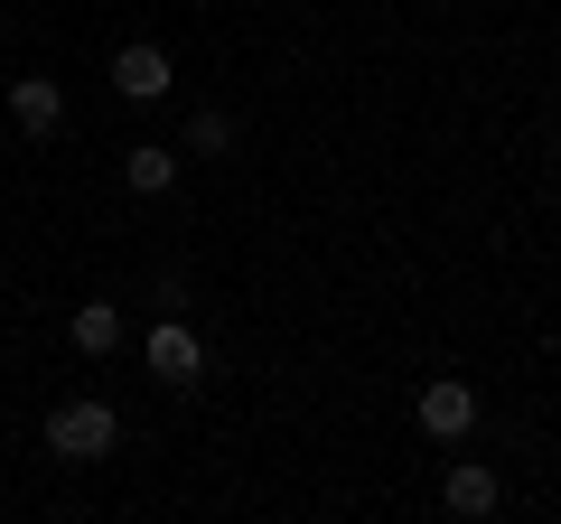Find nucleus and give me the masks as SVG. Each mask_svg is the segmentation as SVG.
I'll list each match as a JSON object with an SVG mask.
<instances>
[{"instance_id": "nucleus-1", "label": "nucleus", "mask_w": 561, "mask_h": 524, "mask_svg": "<svg viewBox=\"0 0 561 524\" xmlns=\"http://www.w3.org/2000/svg\"><path fill=\"white\" fill-rule=\"evenodd\" d=\"M122 441V422H113V403H57L47 412V459H66V468H84V459H103V449Z\"/></svg>"}, {"instance_id": "nucleus-2", "label": "nucleus", "mask_w": 561, "mask_h": 524, "mask_svg": "<svg viewBox=\"0 0 561 524\" xmlns=\"http://www.w3.org/2000/svg\"><path fill=\"white\" fill-rule=\"evenodd\" d=\"M150 375L179 384V394L206 375V346H197V328H187V319H160V328H150Z\"/></svg>"}, {"instance_id": "nucleus-3", "label": "nucleus", "mask_w": 561, "mask_h": 524, "mask_svg": "<svg viewBox=\"0 0 561 524\" xmlns=\"http://www.w3.org/2000/svg\"><path fill=\"white\" fill-rule=\"evenodd\" d=\"M169 84H179V76H169V47L140 38V47H122V57H113V94L122 103H160Z\"/></svg>"}, {"instance_id": "nucleus-4", "label": "nucleus", "mask_w": 561, "mask_h": 524, "mask_svg": "<svg viewBox=\"0 0 561 524\" xmlns=\"http://www.w3.org/2000/svg\"><path fill=\"white\" fill-rule=\"evenodd\" d=\"M421 431L431 441H468L478 431V384H421Z\"/></svg>"}, {"instance_id": "nucleus-5", "label": "nucleus", "mask_w": 561, "mask_h": 524, "mask_svg": "<svg viewBox=\"0 0 561 524\" xmlns=\"http://www.w3.org/2000/svg\"><path fill=\"white\" fill-rule=\"evenodd\" d=\"M10 122H20L28 141H47V132L66 122V94H57L47 76H20V84H10Z\"/></svg>"}, {"instance_id": "nucleus-6", "label": "nucleus", "mask_w": 561, "mask_h": 524, "mask_svg": "<svg viewBox=\"0 0 561 524\" xmlns=\"http://www.w3.org/2000/svg\"><path fill=\"white\" fill-rule=\"evenodd\" d=\"M122 179H131L140 197H169V187H179V150H169V141H140V150H122Z\"/></svg>"}, {"instance_id": "nucleus-7", "label": "nucleus", "mask_w": 561, "mask_h": 524, "mask_svg": "<svg viewBox=\"0 0 561 524\" xmlns=\"http://www.w3.org/2000/svg\"><path fill=\"white\" fill-rule=\"evenodd\" d=\"M440 497H449V515H496V468L459 459V468H449V487H440Z\"/></svg>"}, {"instance_id": "nucleus-8", "label": "nucleus", "mask_w": 561, "mask_h": 524, "mask_svg": "<svg viewBox=\"0 0 561 524\" xmlns=\"http://www.w3.org/2000/svg\"><path fill=\"white\" fill-rule=\"evenodd\" d=\"M66 338H76L84 356H113V346H122V319H113V309L94 300V309H76V328H66Z\"/></svg>"}, {"instance_id": "nucleus-9", "label": "nucleus", "mask_w": 561, "mask_h": 524, "mask_svg": "<svg viewBox=\"0 0 561 524\" xmlns=\"http://www.w3.org/2000/svg\"><path fill=\"white\" fill-rule=\"evenodd\" d=\"M187 150H197V160L234 150V113H197V122H187Z\"/></svg>"}]
</instances>
